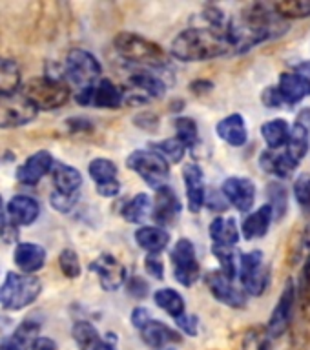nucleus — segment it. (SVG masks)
I'll list each match as a JSON object with an SVG mask.
<instances>
[{"instance_id": "f257e3e1", "label": "nucleus", "mask_w": 310, "mask_h": 350, "mask_svg": "<svg viewBox=\"0 0 310 350\" xmlns=\"http://www.w3.org/2000/svg\"><path fill=\"white\" fill-rule=\"evenodd\" d=\"M289 31V22L276 13L272 4H250L241 10L235 18L229 21L227 35L232 51L245 53L265 40Z\"/></svg>"}, {"instance_id": "f03ea898", "label": "nucleus", "mask_w": 310, "mask_h": 350, "mask_svg": "<svg viewBox=\"0 0 310 350\" xmlns=\"http://www.w3.org/2000/svg\"><path fill=\"white\" fill-rule=\"evenodd\" d=\"M232 51L227 29L219 27H190L179 33L172 42L170 53L183 62H201L223 57Z\"/></svg>"}, {"instance_id": "7ed1b4c3", "label": "nucleus", "mask_w": 310, "mask_h": 350, "mask_svg": "<svg viewBox=\"0 0 310 350\" xmlns=\"http://www.w3.org/2000/svg\"><path fill=\"white\" fill-rule=\"evenodd\" d=\"M115 51L128 62L150 68H163L168 64L166 51L152 40L135 35V33L122 31L114 38Z\"/></svg>"}, {"instance_id": "20e7f679", "label": "nucleus", "mask_w": 310, "mask_h": 350, "mask_svg": "<svg viewBox=\"0 0 310 350\" xmlns=\"http://www.w3.org/2000/svg\"><path fill=\"white\" fill-rule=\"evenodd\" d=\"M22 95L38 109L51 111L64 106L70 98V88L55 77H35L22 88Z\"/></svg>"}, {"instance_id": "39448f33", "label": "nucleus", "mask_w": 310, "mask_h": 350, "mask_svg": "<svg viewBox=\"0 0 310 350\" xmlns=\"http://www.w3.org/2000/svg\"><path fill=\"white\" fill-rule=\"evenodd\" d=\"M40 290L42 283L33 273L10 272L0 286V305L5 310H22L37 299Z\"/></svg>"}, {"instance_id": "423d86ee", "label": "nucleus", "mask_w": 310, "mask_h": 350, "mask_svg": "<svg viewBox=\"0 0 310 350\" xmlns=\"http://www.w3.org/2000/svg\"><path fill=\"white\" fill-rule=\"evenodd\" d=\"M126 166L141 175V179L153 190H159L168 183V161L153 150H135L126 161Z\"/></svg>"}, {"instance_id": "0eeeda50", "label": "nucleus", "mask_w": 310, "mask_h": 350, "mask_svg": "<svg viewBox=\"0 0 310 350\" xmlns=\"http://www.w3.org/2000/svg\"><path fill=\"white\" fill-rule=\"evenodd\" d=\"M237 275L246 295H261L270 281V267L265 261L263 252L252 250L240 256Z\"/></svg>"}, {"instance_id": "6e6552de", "label": "nucleus", "mask_w": 310, "mask_h": 350, "mask_svg": "<svg viewBox=\"0 0 310 350\" xmlns=\"http://www.w3.org/2000/svg\"><path fill=\"white\" fill-rule=\"evenodd\" d=\"M101 64L86 49H71L66 57V77L73 82L79 90L88 88L101 81Z\"/></svg>"}, {"instance_id": "1a4fd4ad", "label": "nucleus", "mask_w": 310, "mask_h": 350, "mask_svg": "<svg viewBox=\"0 0 310 350\" xmlns=\"http://www.w3.org/2000/svg\"><path fill=\"white\" fill-rule=\"evenodd\" d=\"M77 103L81 106H95V108H120L125 103L122 90L115 86L109 79H101L95 84L79 90L75 95Z\"/></svg>"}, {"instance_id": "9d476101", "label": "nucleus", "mask_w": 310, "mask_h": 350, "mask_svg": "<svg viewBox=\"0 0 310 350\" xmlns=\"http://www.w3.org/2000/svg\"><path fill=\"white\" fill-rule=\"evenodd\" d=\"M172 262H174V275L183 286H192L199 279L201 268L197 262L196 246L188 239H179L172 250Z\"/></svg>"}, {"instance_id": "9b49d317", "label": "nucleus", "mask_w": 310, "mask_h": 350, "mask_svg": "<svg viewBox=\"0 0 310 350\" xmlns=\"http://www.w3.org/2000/svg\"><path fill=\"white\" fill-rule=\"evenodd\" d=\"M166 93V86L159 77L146 73V71H137L128 79V88L122 90L125 103L142 104L148 98H161Z\"/></svg>"}, {"instance_id": "f8f14e48", "label": "nucleus", "mask_w": 310, "mask_h": 350, "mask_svg": "<svg viewBox=\"0 0 310 350\" xmlns=\"http://www.w3.org/2000/svg\"><path fill=\"white\" fill-rule=\"evenodd\" d=\"M37 117V108L22 93L0 97V128H21Z\"/></svg>"}, {"instance_id": "ddd939ff", "label": "nucleus", "mask_w": 310, "mask_h": 350, "mask_svg": "<svg viewBox=\"0 0 310 350\" xmlns=\"http://www.w3.org/2000/svg\"><path fill=\"white\" fill-rule=\"evenodd\" d=\"M205 283H207L210 294L223 305L230 308H245L246 305V294L245 290L237 288L232 279H229L221 270H214L205 275Z\"/></svg>"}, {"instance_id": "4468645a", "label": "nucleus", "mask_w": 310, "mask_h": 350, "mask_svg": "<svg viewBox=\"0 0 310 350\" xmlns=\"http://www.w3.org/2000/svg\"><path fill=\"white\" fill-rule=\"evenodd\" d=\"M296 305V288L292 281H287L283 286V292L279 295L278 303L274 306L272 314L268 317L267 332L270 338H279L287 332V328L292 319V310Z\"/></svg>"}, {"instance_id": "2eb2a0df", "label": "nucleus", "mask_w": 310, "mask_h": 350, "mask_svg": "<svg viewBox=\"0 0 310 350\" xmlns=\"http://www.w3.org/2000/svg\"><path fill=\"white\" fill-rule=\"evenodd\" d=\"M221 193L235 210L248 213L256 202V186L246 177H229L221 186Z\"/></svg>"}, {"instance_id": "dca6fc26", "label": "nucleus", "mask_w": 310, "mask_h": 350, "mask_svg": "<svg viewBox=\"0 0 310 350\" xmlns=\"http://www.w3.org/2000/svg\"><path fill=\"white\" fill-rule=\"evenodd\" d=\"M90 270L99 275V283L106 292L119 290L126 281L125 265L109 254H103L90 262Z\"/></svg>"}, {"instance_id": "f3484780", "label": "nucleus", "mask_w": 310, "mask_h": 350, "mask_svg": "<svg viewBox=\"0 0 310 350\" xmlns=\"http://www.w3.org/2000/svg\"><path fill=\"white\" fill-rule=\"evenodd\" d=\"M88 172L92 175L97 186V193L103 197L119 196L120 183L117 179V166L109 159H95L88 166Z\"/></svg>"}, {"instance_id": "a211bd4d", "label": "nucleus", "mask_w": 310, "mask_h": 350, "mask_svg": "<svg viewBox=\"0 0 310 350\" xmlns=\"http://www.w3.org/2000/svg\"><path fill=\"white\" fill-rule=\"evenodd\" d=\"M183 177H185L186 199H188V208L190 212H201V208L207 202V186H205V175L199 164L190 163L183 168Z\"/></svg>"}, {"instance_id": "6ab92c4d", "label": "nucleus", "mask_w": 310, "mask_h": 350, "mask_svg": "<svg viewBox=\"0 0 310 350\" xmlns=\"http://www.w3.org/2000/svg\"><path fill=\"white\" fill-rule=\"evenodd\" d=\"M285 106H296L310 97V82L296 71H285L276 84Z\"/></svg>"}, {"instance_id": "aec40b11", "label": "nucleus", "mask_w": 310, "mask_h": 350, "mask_svg": "<svg viewBox=\"0 0 310 350\" xmlns=\"http://www.w3.org/2000/svg\"><path fill=\"white\" fill-rule=\"evenodd\" d=\"M53 164L55 161L51 153L40 150V152L33 153L31 157H27L26 163L16 170V179L22 185L35 186L37 183H40V179L48 174L49 170L53 168Z\"/></svg>"}, {"instance_id": "412c9836", "label": "nucleus", "mask_w": 310, "mask_h": 350, "mask_svg": "<svg viewBox=\"0 0 310 350\" xmlns=\"http://www.w3.org/2000/svg\"><path fill=\"white\" fill-rule=\"evenodd\" d=\"M181 212L179 197L170 186H163L159 188L157 196H155V204H153L152 217L157 224L168 226L177 219Z\"/></svg>"}, {"instance_id": "4be33fe9", "label": "nucleus", "mask_w": 310, "mask_h": 350, "mask_svg": "<svg viewBox=\"0 0 310 350\" xmlns=\"http://www.w3.org/2000/svg\"><path fill=\"white\" fill-rule=\"evenodd\" d=\"M219 139H223L227 144L234 148L245 146L248 141V130H246V122L241 113H230L224 119H221L216 126Z\"/></svg>"}, {"instance_id": "5701e85b", "label": "nucleus", "mask_w": 310, "mask_h": 350, "mask_svg": "<svg viewBox=\"0 0 310 350\" xmlns=\"http://www.w3.org/2000/svg\"><path fill=\"white\" fill-rule=\"evenodd\" d=\"M8 213L15 226H27L37 221L40 213V204L29 196H15L8 202Z\"/></svg>"}, {"instance_id": "b1692460", "label": "nucleus", "mask_w": 310, "mask_h": 350, "mask_svg": "<svg viewBox=\"0 0 310 350\" xmlns=\"http://www.w3.org/2000/svg\"><path fill=\"white\" fill-rule=\"evenodd\" d=\"M272 219V208L268 206V204H263L261 208H257L256 212H250L243 219V223H241V234L248 241L261 239V237H265L268 228H270Z\"/></svg>"}, {"instance_id": "393cba45", "label": "nucleus", "mask_w": 310, "mask_h": 350, "mask_svg": "<svg viewBox=\"0 0 310 350\" xmlns=\"http://www.w3.org/2000/svg\"><path fill=\"white\" fill-rule=\"evenodd\" d=\"M259 166L267 174L276 175L278 179H290L300 164L294 163L285 152H274V150H265L259 155Z\"/></svg>"}, {"instance_id": "a878e982", "label": "nucleus", "mask_w": 310, "mask_h": 350, "mask_svg": "<svg viewBox=\"0 0 310 350\" xmlns=\"http://www.w3.org/2000/svg\"><path fill=\"white\" fill-rule=\"evenodd\" d=\"M16 267L24 273H33L40 270L46 262V250L37 243H18L13 252Z\"/></svg>"}, {"instance_id": "bb28decb", "label": "nucleus", "mask_w": 310, "mask_h": 350, "mask_svg": "<svg viewBox=\"0 0 310 350\" xmlns=\"http://www.w3.org/2000/svg\"><path fill=\"white\" fill-rule=\"evenodd\" d=\"M142 341L153 349H163V347H168V345L179 341V334L172 330L170 327H166L164 323L155 321V319H150V321L141 328Z\"/></svg>"}, {"instance_id": "cd10ccee", "label": "nucleus", "mask_w": 310, "mask_h": 350, "mask_svg": "<svg viewBox=\"0 0 310 350\" xmlns=\"http://www.w3.org/2000/svg\"><path fill=\"white\" fill-rule=\"evenodd\" d=\"M135 243L148 254L159 256L168 246L170 235L161 226H142L135 232Z\"/></svg>"}, {"instance_id": "c85d7f7f", "label": "nucleus", "mask_w": 310, "mask_h": 350, "mask_svg": "<svg viewBox=\"0 0 310 350\" xmlns=\"http://www.w3.org/2000/svg\"><path fill=\"white\" fill-rule=\"evenodd\" d=\"M214 246H235L240 241V226L234 217H216L210 223Z\"/></svg>"}, {"instance_id": "c756f323", "label": "nucleus", "mask_w": 310, "mask_h": 350, "mask_svg": "<svg viewBox=\"0 0 310 350\" xmlns=\"http://www.w3.org/2000/svg\"><path fill=\"white\" fill-rule=\"evenodd\" d=\"M290 135V124L285 119H272L267 120L261 126L263 141L267 142L268 150L279 152L281 148L287 146Z\"/></svg>"}, {"instance_id": "7c9ffc66", "label": "nucleus", "mask_w": 310, "mask_h": 350, "mask_svg": "<svg viewBox=\"0 0 310 350\" xmlns=\"http://www.w3.org/2000/svg\"><path fill=\"white\" fill-rule=\"evenodd\" d=\"M73 339L81 350H114L109 349L104 339H101L97 328L88 321H77L71 328Z\"/></svg>"}, {"instance_id": "2f4dec72", "label": "nucleus", "mask_w": 310, "mask_h": 350, "mask_svg": "<svg viewBox=\"0 0 310 350\" xmlns=\"http://www.w3.org/2000/svg\"><path fill=\"white\" fill-rule=\"evenodd\" d=\"M310 148V130H307L305 126L300 124V122H294L290 124V135L289 142L285 146V153L289 155L294 163L300 164L301 159L305 157L309 153Z\"/></svg>"}, {"instance_id": "473e14b6", "label": "nucleus", "mask_w": 310, "mask_h": 350, "mask_svg": "<svg viewBox=\"0 0 310 350\" xmlns=\"http://www.w3.org/2000/svg\"><path fill=\"white\" fill-rule=\"evenodd\" d=\"M53 185L57 191L73 193L79 191L82 186L81 172L68 164H53Z\"/></svg>"}, {"instance_id": "72a5a7b5", "label": "nucleus", "mask_w": 310, "mask_h": 350, "mask_svg": "<svg viewBox=\"0 0 310 350\" xmlns=\"http://www.w3.org/2000/svg\"><path fill=\"white\" fill-rule=\"evenodd\" d=\"M21 68L15 60L0 57V97L15 95L21 88Z\"/></svg>"}, {"instance_id": "f704fd0d", "label": "nucleus", "mask_w": 310, "mask_h": 350, "mask_svg": "<svg viewBox=\"0 0 310 350\" xmlns=\"http://www.w3.org/2000/svg\"><path fill=\"white\" fill-rule=\"evenodd\" d=\"M155 299V305L161 306L168 316H172L174 319H179L183 314H185V299L179 292H175L174 288H161L155 292L153 295Z\"/></svg>"}, {"instance_id": "c9c22d12", "label": "nucleus", "mask_w": 310, "mask_h": 350, "mask_svg": "<svg viewBox=\"0 0 310 350\" xmlns=\"http://www.w3.org/2000/svg\"><path fill=\"white\" fill-rule=\"evenodd\" d=\"M152 208V199L146 196V193H137L133 199L126 202L122 210H120V215L128 221V223H141L142 219L146 217L148 212Z\"/></svg>"}, {"instance_id": "e433bc0d", "label": "nucleus", "mask_w": 310, "mask_h": 350, "mask_svg": "<svg viewBox=\"0 0 310 350\" xmlns=\"http://www.w3.org/2000/svg\"><path fill=\"white\" fill-rule=\"evenodd\" d=\"M272 5L276 13L287 22L310 16V0H285V2H276Z\"/></svg>"}, {"instance_id": "4c0bfd02", "label": "nucleus", "mask_w": 310, "mask_h": 350, "mask_svg": "<svg viewBox=\"0 0 310 350\" xmlns=\"http://www.w3.org/2000/svg\"><path fill=\"white\" fill-rule=\"evenodd\" d=\"M296 299L300 303L301 316L310 321V252L305 257V262L301 267L300 275V286L296 290Z\"/></svg>"}, {"instance_id": "58836bf2", "label": "nucleus", "mask_w": 310, "mask_h": 350, "mask_svg": "<svg viewBox=\"0 0 310 350\" xmlns=\"http://www.w3.org/2000/svg\"><path fill=\"white\" fill-rule=\"evenodd\" d=\"M175 130H177V135L175 139L181 141V144L185 148L196 146L197 141H199V130H197V122L190 117H177L174 120Z\"/></svg>"}, {"instance_id": "ea45409f", "label": "nucleus", "mask_w": 310, "mask_h": 350, "mask_svg": "<svg viewBox=\"0 0 310 350\" xmlns=\"http://www.w3.org/2000/svg\"><path fill=\"white\" fill-rule=\"evenodd\" d=\"M152 150L153 152H157L163 159L170 161V163H181L186 153V148L183 146L181 141H177L175 137H172V139H164V141L161 142H153Z\"/></svg>"}, {"instance_id": "a19ab883", "label": "nucleus", "mask_w": 310, "mask_h": 350, "mask_svg": "<svg viewBox=\"0 0 310 350\" xmlns=\"http://www.w3.org/2000/svg\"><path fill=\"white\" fill-rule=\"evenodd\" d=\"M212 252L221 262V272L234 281V278L237 275V262H240V259L235 257L234 246H212Z\"/></svg>"}, {"instance_id": "79ce46f5", "label": "nucleus", "mask_w": 310, "mask_h": 350, "mask_svg": "<svg viewBox=\"0 0 310 350\" xmlns=\"http://www.w3.org/2000/svg\"><path fill=\"white\" fill-rule=\"evenodd\" d=\"M268 197H270V202H267L268 206L272 208L274 217L281 219L289 210V196H287V190L279 183H270L268 185Z\"/></svg>"}, {"instance_id": "37998d69", "label": "nucleus", "mask_w": 310, "mask_h": 350, "mask_svg": "<svg viewBox=\"0 0 310 350\" xmlns=\"http://www.w3.org/2000/svg\"><path fill=\"white\" fill-rule=\"evenodd\" d=\"M59 267L66 278L75 279L81 275V262H79V256H77L75 250H71V248H66V250L60 252Z\"/></svg>"}, {"instance_id": "c03bdc74", "label": "nucleus", "mask_w": 310, "mask_h": 350, "mask_svg": "<svg viewBox=\"0 0 310 350\" xmlns=\"http://www.w3.org/2000/svg\"><path fill=\"white\" fill-rule=\"evenodd\" d=\"M292 190H294V197L300 208H303L305 212L310 210V174L303 172L296 177L294 186H292Z\"/></svg>"}, {"instance_id": "a18cd8bd", "label": "nucleus", "mask_w": 310, "mask_h": 350, "mask_svg": "<svg viewBox=\"0 0 310 350\" xmlns=\"http://www.w3.org/2000/svg\"><path fill=\"white\" fill-rule=\"evenodd\" d=\"M79 197H81V193H79V191H73V193H64V191L55 190L53 193H51V197H49V202H51V206H53L57 212L68 213L77 206Z\"/></svg>"}, {"instance_id": "49530a36", "label": "nucleus", "mask_w": 310, "mask_h": 350, "mask_svg": "<svg viewBox=\"0 0 310 350\" xmlns=\"http://www.w3.org/2000/svg\"><path fill=\"white\" fill-rule=\"evenodd\" d=\"M126 288H128L131 297H135V299H144L148 295V283L142 278H139V275L130 278V281L126 284Z\"/></svg>"}, {"instance_id": "de8ad7c7", "label": "nucleus", "mask_w": 310, "mask_h": 350, "mask_svg": "<svg viewBox=\"0 0 310 350\" xmlns=\"http://www.w3.org/2000/svg\"><path fill=\"white\" fill-rule=\"evenodd\" d=\"M261 100L267 108H281V106H285L283 98H281V95H279L278 88L276 86L265 88L261 93Z\"/></svg>"}, {"instance_id": "09e8293b", "label": "nucleus", "mask_w": 310, "mask_h": 350, "mask_svg": "<svg viewBox=\"0 0 310 350\" xmlns=\"http://www.w3.org/2000/svg\"><path fill=\"white\" fill-rule=\"evenodd\" d=\"M144 268L146 272L155 279H163L164 275V265L163 261L159 259V256H153V254H148L146 261H144Z\"/></svg>"}, {"instance_id": "8fccbe9b", "label": "nucleus", "mask_w": 310, "mask_h": 350, "mask_svg": "<svg viewBox=\"0 0 310 350\" xmlns=\"http://www.w3.org/2000/svg\"><path fill=\"white\" fill-rule=\"evenodd\" d=\"M175 323H177V327H179L185 334H188V336H196L197 334V325H199V323H197L196 316H186V314H183L179 319H175Z\"/></svg>"}, {"instance_id": "3c124183", "label": "nucleus", "mask_w": 310, "mask_h": 350, "mask_svg": "<svg viewBox=\"0 0 310 350\" xmlns=\"http://www.w3.org/2000/svg\"><path fill=\"white\" fill-rule=\"evenodd\" d=\"M150 319H152V317H150V312H148L146 308H142V306H139V308H135V310L131 312V325L139 328V330H141Z\"/></svg>"}, {"instance_id": "603ef678", "label": "nucleus", "mask_w": 310, "mask_h": 350, "mask_svg": "<svg viewBox=\"0 0 310 350\" xmlns=\"http://www.w3.org/2000/svg\"><path fill=\"white\" fill-rule=\"evenodd\" d=\"M29 350H57V343L51 338H37L31 343Z\"/></svg>"}, {"instance_id": "864d4df0", "label": "nucleus", "mask_w": 310, "mask_h": 350, "mask_svg": "<svg viewBox=\"0 0 310 350\" xmlns=\"http://www.w3.org/2000/svg\"><path fill=\"white\" fill-rule=\"evenodd\" d=\"M0 350H27L21 341H16L13 336L11 338H2L0 339Z\"/></svg>"}, {"instance_id": "5fc2aeb1", "label": "nucleus", "mask_w": 310, "mask_h": 350, "mask_svg": "<svg viewBox=\"0 0 310 350\" xmlns=\"http://www.w3.org/2000/svg\"><path fill=\"white\" fill-rule=\"evenodd\" d=\"M190 88H192V92H194V93H207V92H210L214 86H212V82L197 81V82H194Z\"/></svg>"}, {"instance_id": "6e6d98bb", "label": "nucleus", "mask_w": 310, "mask_h": 350, "mask_svg": "<svg viewBox=\"0 0 310 350\" xmlns=\"http://www.w3.org/2000/svg\"><path fill=\"white\" fill-rule=\"evenodd\" d=\"M296 73L303 75L307 81L310 82V60H303V62H300V64L296 66Z\"/></svg>"}, {"instance_id": "4d7b16f0", "label": "nucleus", "mask_w": 310, "mask_h": 350, "mask_svg": "<svg viewBox=\"0 0 310 350\" xmlns=\"http://www.w3.org/2000/svg\"><path fill=\"white\" fill-rule=\"evenodd\" d=\"M4 204H2V197H0V226L4 224Z\"/></svg>"}, {"instance_id": "13d9d810", "label": "nucleus", "mask_w": 310, "mask_h": 350, "mask_svg": "<svg viewBox=\"0 0 310 350\" xmlns=\"http://www.w3.org/2000/svg\"><path fill=\"white\" fill-rule=\"evenodd\" d=\"M257 350H268V343H261L259 345V349Z\"/></svg>"}, {"instance_id": "bf43d9fd", "label": "nucleus", "mask_w": 310, "mask_h": 350, "mask_svg": "<svg viewBox=\"0 0 310 350\" xmlns=\"http://www.w3.org/2000/svg\"><path fill=\"white\" fill-rule=\"evenodd\" d=\"M159 350H175V349H174V347H170V345H168V347H163V349H159Z\"/></svg>"}]
</instances>
